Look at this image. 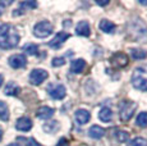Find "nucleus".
Wrapping results in <instances>:
<instances>
[{
    "mask_svg": "<svg viewBox=\"0 0 147 146\" xmlns=\"http://www.w3.org/2000/svg\"><path fill=\"white\" fill-rule=\"evenodd\" d=\"M19 40H21V36L13 24H0V49H13L19 44Z\"/></svg>",
    "mask_w": 147,
    "mask_h": 146,
    "instance_id": "f257e3e1",
    "label": "nucleus"
},
{
    "mask_svg": "<svg viewBox=\"0 0 147 146\" xmlns=\"http://www.w3.org/2000/svg\"><path fill=\"white\" fill-rule=\"evenodd\" d=\"M132 85L140 91H147V64L137 67L133 71Z\"/></svg>",
    "mask_w": 147,
    "mask_h": 146,
    "instance_id": "f03ea898",
    "label": "nucleus"
},
{
    "mask_svg": "<svg viewBox=\"0 0 147 146\" xmlns=\"http://www.w3.org/2000/svg\"><path fill=\"white\" fill-rule=\"evenodd\" d=\"M53 24L49 21H41L33 27V35L38 39H45L53 33Z\"/></svg>",
    "mask_w": 147,
    "mask_h": 146,
    "instance_id": "7ed1b4c3",
    "label": "nucleus"
},
{
    "mask_svg": "<svg viewBox=\"0 0 147 146\" xmlns=\"http://www.w3.org/2000/svg\"><path fill=\"white\" fill-rule=\"evenodd\" d=\"M136 109H137V104L134 101H124L121 104L120 110H119L120 119L123 120V122H128V120L134 116Z\"/></svg>",
    "mask_w": 147,
    "mask_h": 146,
    "instance_id": "20e7f679",
    "label": "nucleus"
},
{
    "mask_svg": "<svg viewBox=\"0 0 147 146\" xmlns=\"http://www.w3.org/2000/svg\"><path fill=\"white\" fill-rule=\"evenodd\" d=\"M47 77H49V73L45 71V69L36 68L30 73V82L35 86H38V85H41Z\"/></svg>",
    "mask_w": 147,
    "mask_h": 146,
    "instance_id": "39448f33",
    "label": "nucleus"
},
{
    "mask_svg": "<svg viewBox=\"0 0 147 146\" xmlns=\"http://www.w3.org/2000/svg\"><path fill=\"white\" fill-rule=\"evenodd\" d=\"M47 92H49V95L53 97V99L55 100H61L65 97L67 95V90L64 87L63 85H60V83H55V85H50L49 87H47Z\"/></svg>",
    "mask_w": 147,
    "mask_h": 146,
    "instance_id": "423d86ee",
    "label": "nucleus"
},
{
    "mask_svg": "<svg viewBox=\"0 0 147 146\" xmlns=\"http://www.w3.org/2000/svg\"><path fill=\"white\" fill-rule=\"evenodd\" d=\"M8 62H9V66L14 69L23 68V67H26V64H27V59L23 54H14L12 57H9Z\"/></svg>",
    "mask_w": 147,
    "mask_h": 146,
    "instance_id": "0eeeda50",
    "label": "nucleus"
},
{
    "mask_svg": "<svg viewBox=\"0 0 147 146\" xmlns=\"http://www.w3.org/2000/svg\"><path fill=\"white\" fill-rule=\"evenodd\" d=\"M69 39V33L67 32H59L58 35H55V37L49 43V46L53 47V49H59L65 41Z\"/></svg>",
    "mask_w": 147,
    "mask_h": 146,
    "instance_id": "6e6552de",
    "label": "nucleus"
},
{
    "mask_svg": "<svg viewBox=\"0 0 147 146\" xmlns=\"http://www.w3.org/2000/svg\"><path fill=\"white\" fill-rule=\"evenodd\" d=\"M16 128L21 132H27L32 128V120L27 117H21L16 122Z\"/></svg>",
    "mask_w": 147,
    "mask_h": 146,
    "instance_id": "1a4fd4ad",
    "label": "nucleus"
},
{
    "mask_svg": "<svg viewBox=\"0 0 147 146\" xmlns=\"http://www.w3.org/2000/svg\"><path fill=\"white\" fill-rule=\"evenodd\" d=\"M74 118L78 124H86L91 119V113L88 110H86V109H78L74 113Z\"/></svg>",
    "mask_w": 147,
    "mask_h": 146,
    "instance_id": "9d476101",
    "label": "nucleus"
},
{
    "mask_svg": "<svg viewBox=\"0 0 147 146\" xmlns=\"http://www.w3.org/2000/svg\"><path fill=\"white\" fill-rule=\"evenodd\" d=\"M111 62H113V63H114L117 67L121 68V67H125L127 64H128L129 58H128V55L124 54V53H117V54L113 55Z\"/></svg>",
    "mask_w": 147,
    "mask_h": 146,
    "instance_id": "9b49d317",
    "label": "nucleus"
},
{
    "mask_svg": "<svg viewBox=\"0 0 147 146\" xmlns=\"http://www.w3.org/2000/svg\"><path fill=\"white\" fill-rule=\"evenodd\" d=\"M76 33L80 36H90L91 33V27H90L87 21H81L78 22L77 27H76Z\"/></svg>",
    "mask_w": 147,
    "mask_h": 146,
    "instance_id": "f8f14e48",
    "label": "nucleus"
},
{
    "mask_svg": "<svg viewBox=\"0 0 147 146\" xmlns=\"http://www.w3.org/2000/svg\"><path fill=\"white\" fill-rule=\"evenodd\" d=\"M86 68V62L83 59H76L72 62L70 64V72L74 73V74H80L83 72V69Z\"/></svg>",
    "mask_w": 147,
    "mask_h": 146,
    "instance_id": "ddd939ff",
    "label": "nucleus"
},
{
    "mask_svg": "<svg viewBox=\"0 0 147 146\" xmlns=\"http://www.w3.org/2000/svg\"><path fill=\"white\" fill-rule=\"evenodd\" d=\"M19 92H21V87L13 81L8 82L4 89V94L8 95V96H17V95H19Z\"/></svg>",
    "mask_w": 147,
    "mask_h": 146,
    "instance_id": "4468645a",
    "label": "nucleus"
},
{
    "mask_svg": "<svg viewBox=\"0 0 147 146\" xmlns=\"http://www.w3.org/2000/svg\"><path fill=\"white\" fill-rule=\"evenodd\" d=\"M36 116L40 119H49V118H51L54 116V109L50 108V106H41V108L37 109Z\"/></svg>",
    "mask_w": 147,
    "mask_h": 146,
    "instance_id": "2eb2a0df",
    "label": "nucleus"
},
{
    "mask_svg": "<svg viewBox=\"0 0 147 146\" xmlns=\"http://www.w3.org/2000/svg\"><path fill=\"white\" fill-rule=\"evenodd\" d=\"M19 9H17L16 12H13V16H19V14H23V13H26V10L28 9H32V8H36L37 7V3L36 1H23L19 4Z\"/></svg>",
    "mask_w": 147,
    "mask_h": 146,
    "instance_id": "dca6fc26",
    "label": "nucleus"
},
{
    "mask_svg": "<svg viewBox=\"0 0 147 146\" xmlns=\"http://www.w3.org/2000/svg\"><path fill=\"white\" fill-rule=\"evenodd\" d=\"M88 135H90V137H92L95 140L102 139L104 135H105V130L102 127H100V126H92L88 131Z\"/></svg>",
    "mask_w": 147,
    "mask_h": 146,
    "instance_id": "f3484780",
    "label": "nucleus"
},
{
    "mask_svg": "<svg viewBox=\"0 0 147 146\" xmlns=\"http://www.w3.org/2000/svg\"><path fill=\"white\" fill-rule=\"evenodd\" d=\"M100 30L105 33H113L115 31V24L109 19H101L100 22Z\"/></svg>",
    "mask_w": 147,
    "mask_h": 146,
    "instance_id": "a211bd4d",
    "label": "nucleus"
},
{
    "mask_svg": "<svg viewBox=\"0 0 147 146\" xmlns=\"http://www.w3.org/2000/svg\"><path fill=\"white\" fill-rule=\"evenodd\" d=\"M98 118H100L102 122H110L113 119V112L110 108H102L98 112Z\"/></svg>",
    "mask_w": 147,
    "mask_h": 146,
    "instance_id": "6ab92c4d",
    "label": "nucleus"
},
{
    "mask_svg": "<svg viewBox=\"0 0 147 146\" xmlns=\"http://www.w3.org/2000/svg\"><path fill=\"white\" fill-rule=\"evenodd\" d=\"M0 119L4 120V122H7V120L9 119V108H8L7 104L4 101H1V100H0Z\"/></svg>",
    "mask_w": 147,
    "mask_h": 146,
    "instance_id": "aec40b11",
    "label": "nucleus"
},
{
    "mask_svg": "<svg viewBox=\"0 0 147 146\" xmlns=\"http://www.w3.org/2000/svg\"><path fill=\"white\" fill-rule=\"evenodd\" d=\"M131 55L133 57L134 59H145V58H147V51L146 50H143V49H132L131 50Z\"/></svg>",
    "mask_w": 147,
    "mask_h": 146,
    "instance_id": "412c9836",
    "label": "nucleus"
},
{
    "mask_svg": "<svg viewBox=\"0 0 147 146\" xmlns=\"http://www.w3.org/2000/svg\"><path fill=\"white\" fill-rule=\"evenodd\" d=\"M23 50L28 55H37L38 54V46L35 44H26L23 46Z\"/></svg>",
    "mask_w": 147,
    "mask_h": 146,
    "instance_id": "4be33fe9",
    "label": "nucleus"
},
{
    "mask_svg": "<svg viewBox=\"0 0 147 146\" xmlns=\"http://www.w3.org/2000/svg\"><path fill=\"white\" fill-rule=\"evenodd\" d=\"M42 128H44V131L47 132V133H54V132L59 128V124H58V122L53 120V122H49V123H46V124H44Z\"/></svg>",
    "mask_w": 147,
    "mask_h": 146,
    "instance_id": "5701e85b",
    "label": "nucleus"
},
{
    "mask_svg": "<svg viewBox=\"0 0 147 146\" xmlns=\"http://www.w3.org/2000/svg\"><path fill=\"white\" fill-rule=\"evenodd\" d=\"M136 122H137V126H140V127H147V112H142V113L138 114Z\"/></svg>",
    "mask_w": 147,
    "mask_h": 146,
    "instance_id": "b1692460",
    "label": "nucleus"
},
{
    "mask_svg": "<svg viewBox=\"0 0 147 146\" xmlns=\"http://www.w3.org/2000/svg\"><path fill=\"white\" fill-rule=\"evenodd\" d=\"M127 146H147V140L143 137H136Z\"/></svg>",
    "mask_w": 147,
    "mask_h": 146,
    "instance_id": "393cba45",
    "label": "nucleus"
},
{
    "mask_svg": "<svg viewBox=\"0 0 147 146\" xmlns=\"http://www.w3.org/2000/svg\"><path fill=\"white\" fill-rule=\"evenodd\" d=\"M117 139L119 142H127L129 140V133L125 131H118L117 132Z\"/></svg>",
    "mask_w": 147,
    "mask_h": 146,
    "instance_id": "a878e982",
    "label": "nucleus"
},
{
    "mask_svg": "<svg viewBox=\"0 0 147 146\" xmlns=\"http://www.w3.org/2000/svg\"><path fill=\"white\" fill-rule=\"evenodd\" d=\"M19 141H24L26 142V145L27 146H41L40 144H38L36 140H33L32 137H30V139H24V137H19Z\"/></svg>",
    "mask_w": 147,
    "mask_h": 146,
    "instance_id": "bb28decb",
    "label": "nucleus"
},
{
    "mask_svg": "<svg viewBox=\"0 0 147 146\" xmlns=\"http://www.w3.org/2000/svg\"><path fill=\"white\" fill-rule=\"evenodd\" d=\"M51 64H53V67H61V66H64V64H65V59L61 58V57L54 58L53 62H51Z\"/></svg>",
    "mask_w": 147,
    "mask_h": 146,
    "instance_id": "cd10ccee",
    "label": "nucleus"
},
{
    "mask_svg": "<svg viewBox=\"0 0 147 146\" xmlns=\"http://www.w3.org/2000/svg\"><path fill=\"white\" fill-rule=\"evenodd\" d=\"M56 146H69V142H68V140L65 139V137H61V139L58 141Z\"/></svg>",
    "mask_w": 147,
    "mask_h": 146,
    "instance_id": "c85d7f7f",
    "label": "nucleus"
},
{
    "mask_svg": "<svg viewBox=\"0 0 147 146\" xmlns=\"http://www.w3.org/2000/svg\"><path fill=\"white\" fill-rule=\"evenodd\" d=\"M96 4H97V5H107V4H109V0H105V1H98V0H97V1H96Z\"/></svg>",
    "mask_w": 147,
    "mask_h": 146,
    "instance_id": "c756f323",
    "label": "nucleus"
},
{
    "mask_svg": "<svg viewBox=\"0 0 147 146\" xmlns=\"http://www.w3.org/2000/svg\"><path fill=\"white\" fill-rule=\"evenodd\" d=\"M3 10H4V7H3V3H0V16L3 14Z\"/></svg>",
    "mask_w": 147,
    "mask_h": 146,
    "instance_id": "7c9ffc66",
    "label": "nucleus"
},
{
    "mask_svg": "<svg viewBox=\"0 0 147 146\" xmlns=\"http://www.w3.org/2000/svg\"><path fill=\"white\" fill-rule=\"evenodd\" d=\"M3 81H4V77H3V74H0V87L3 85Z\"/></svg>",
    "mask_w": 147,
    "mask_h": 146,
    "instance_id": "2f4dec72",
    "label": "nucleus"
},
{
    "mask_svg": "<svg viewBox=\"0 0 147 146\" xmlns=\"http://www.w3.org/2000/svg\"><path fill=\"white\" fill-rule=\"evenodd\" d=\"M1 140H3V130L0 128V141H1Z\"/></svg>",
    "mask_w": 147,
    "mask_h": 146,
    "instance_id": "473e14b6",
    "label": "nucleus"
},
{
    "mask_svg": "<svg viewBox=\"0 0 147 146\" xmlns=\"http://www.w3.org/2000/svg\"><path fill=\"white\" fill-rule=\"evenodd\" d=\"M7 146H19V145L16 144V142H13V144H9V145H7Z\"/></svg>",
    "mask_w": 147,
    "mask_h": 146,
    "instance_id": "72a5a7b5",
    "label": "nucleus"
},
{
    "mask_svg": "<svg viewBox=\"0 0 147 146\" xmlns=\"http://www.w3.org/2000/svg\"><path fill=\"white\" fill-rule=\"evenodd\" d=\"M140 3H141V4H145V5L147 4V1H140Z\"/></svg>",
    "mask_w": 147,
    "mask_h": 146,
    "instance_id": "f704fd0d",
    "label": "nucleus"
}]
</instances>
